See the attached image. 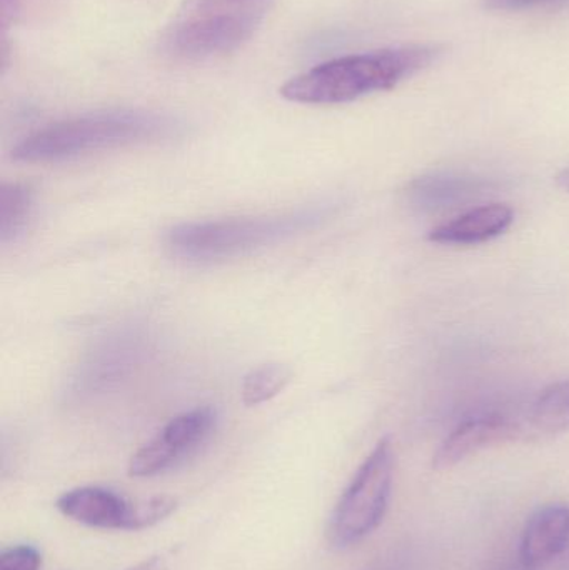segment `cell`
I'll return each mask as SVG.
<instances>
[{
    "mask_svg": "<svg viewBox=\"0 0 569 570\" xmlns=\"http://www.w3.org/2000/svg\"><path fill=\"white\" fill-rule=\"evenodd\" d=\"M443 52L438 43H411L337 57L291 77L279 94L290 102L306 106L354 102L394 89L436 62Z\"/></svg>",
    "mask_w": 569,
    "mask_h": 570,
    "instance_id": "cell-1",
    "label": "cell"
},
{
    "mask_svg": "<svg viewBox=\"0 0 569 570\" xmlns=\"http://www.w3.org/2000/svg\"><path fill=\"white\" fill-rule=\"evenodd\" d=\"M180 132L173 117L149 110H104L50 124L17 144L13 160L60 163L97 150L157 142Z\"/></svg>",
    "mask_w": 569,
    "mask_h": 570,
    "instance_id": "cell-2",
    "label": "cell"
},
{
    "mask_svg": "<svg viewBox=\"0 0 569 570\" xmlns=\"http://www.w3.org/2000/svg\"><path fill=\"white\" fill-rule=\"evenodd\" d=\"M274 0H183L160 33L166 56L203 62L229 56L256 36Z\"/></svg>",
    "mask_w": 569,
    "mask_h": 570,
    "instance_id": "cell-3",
    "label": "cell"
},
{
    "mask_svg": "<svg viewBox=\"0 0 569 570\" xmlns=\"http://www.w3.org/2000/svg\"><path fill=\"white\" fill-rule=\"evenodd\" d=\"M330 207L321 206L283 216L183 224L167 234V247L174 256L187 263H217L256 253L316 229L330 217Z\"/></svg>",
    "mask_w": 569,
    "mask_h": 570,
    "instance_id": "cell-4",
    "label": "cell"
},
{
    "mask_svg": "<svg viewBox=\"0 0 569 570\" xmlns=\"http://www.w3.org/2000/svg\"><path fill=\"white\" fill-rule=\"evenodd\" d=\"M393 482V445L383 439L364 459L331 514L327 541L334 549L353 548L380 528L390 508Z\"/></svg>",
    "mask_w": 569,
    "mask_h": 570,
    "instance_id": "cell-5",
    "label": "cell"
},
{
    "mask_svg": "<svg viewBox=\"0 0 569 570\" xmlns=\"http://www.w3.org/2000/svg\"><path fill=\"white\" fill-rule=\"evenodd\" d=\"M56 508L77 524L104 531H143L176 511L173 498L133 502L117 492L97 485L72 489L57 499Z\"/></svg>",
    "mask_w": 569,
    "mask_h": 570,
    "instance_id": "cell-6",
    "label": "cell"
},
{
    "mask_svg": "<svg viewBox=\"0 0 569 570\" xmlns=\"http://www.w3.org/2000/svg\"><path fill=\"white\" fill-rule=\"evenodd\" d=\"M216 411L197 407L167 422L129 462L133 478H154L176 468L197 451L216 428Z\"/></svg>",
    "mask_w": 569,
    "mask_h": 570,
    "instance_id": "cell-7",
    "label": "cell"
},
{
    "mask_svg": "<svg viewBox=\"0 0 569 570\" xmlns=\"http://www.w3.org/2000/svg\"><path fill=\"white\" fill-rule=\"evenodd\" d=\"M146 352L143 335L133 331L109 335L87 354L76 377V391L96 394L119 384L136 368Z\"/></svg>",
    "mask_w": 569,
    "mask_h": 570,
    "instance_id": "cell-8",
    "label": "cell"
},
{
    "mask_svg": "<svg viewBox=\"0 0 569 570\" xmlns=\"http://www.w3.org/2000/svg\"><path fill=\"white\" fill-rule=\"evenodd\" d=\"M523 438L521 419L508 417L498 412L474 415L461 422L438 448L433 458V468L438 471L454 468L477 452L491 445L517 441Z\"/></svg>",
    "mask_w": 569,
    "mask_h": 570,
    "instance_id": "cell-9",
    "label": "cell"
},
{
    "mask_svg": "<svg viewBox=\"0 0 569 570\" xmlns=\"http://www.w3.org/2000/svg\"><path fill=\"white\" fill-rule=\"evenodd\" d=\"M569 546V508L550 504L538 509L524 525L520 541V566L523 570L543 569L560 558Z\"/></svg>",
    "mask_w": 569,
    "mask_h": 570,
    "instance_id": "cell-10",
    "label": "cell"
},
{
    "mask_svg": "<svg viewBox=\"0 0 569 570\" xmlns=\"http://www.w3.org/2000/svg\"><path fill=\"white\" fill-rule=\"evenodd\" d=\"M514 213L507 204H488L474 207L463 216L434 227L428 239L451 246H473L497 239L510 229Z\"/></svg>",
    "mask_w": 569,
    "mask_h": 570,
    "instance_id": "cell-11",
    "label": "cell"
},
{
    "mask_svg": "<svg viewBox=\"0 0 569 570\" xmlns=\"http://www.w3.org/2000/svg\"><path fill=\"white\" fill-rule=\"evenodd\" d=\"M523 438H553L569 431V381L555 382L540 392L521 419Z\"/></svg>",
    "mask_w": 569,
    "mask_h": 570,
    "instance_id": "cell-12",
    "label": "cell"
},
{
    "mask_svg": "<svg viewBox=\"0 0 569 570\" xmlns=\"http://www.w3.org/2000/svg\"><path fill=\"white\" fill-rule=\"evenodd\" d=\"M487 184L481 179L453 174H433L413 180L408 189L411 203L423 209H441L480 196Z\"/></svg>",
    "mask_w": 569,
    "mask_h": 570,
    "instance_id": "cell-13",
    "label": "cell"
},
{
    "mask_svg": "<svg viewBox=\"0 0 569 570\" xmlns=\"http://www.w3.org/2000/svg\"><path fill=\"white\" fill-rule=\"evenodd\" d=\"M33 196L29 186L3 184L0 189V240L9 244L26 229L32 213Z\"/></svg>",
    "mask_w": 569,
    "mask_h": 570,
    "instance_id": "cell-14",
    "label": "cell"
},
{
    "mask_svg": "<svg viewBox=\"0 0 569 570\" xmlns=\"http://www.w3.org/2000/svg\"><path fill=\"white\" fill-rule=\"evenodd\" d=\"M291 375V368L281 364H266L254 368L244 379V404L259 405L276 397L290 384Z\"/></svg>",
    "mask_w": 569,
    "mask_h": 570,
    "instance_id": "cell-15",
    "label": "cell"
},
{
    "mask_svg": "<svg viewBox=\"0 0 569 570\" xmlns=\"http://www.w3.org/2000/svg\"><path fill=\"white\" fill-rule=\"evenodd\" d=\"M42 554L30 544L12 546L0 554V570H40Z\"/></svg>",
    "mask_w": 569,
    "mask_h": 570,
    "instance_id": "cell-16",
    "label": "cell"
},
{
    "mask_svg": "<svg viewBox=\"0 0 569 570\" xmlns=\"http://www.w3.org/2000/svg\"><path fill=\"white\" fill-rule=\"evenodd\" d=\"M484 7L498 12H518V10L538 9V7L560 6L569 0H483Z\"/></svg>",
    "mask_w": 569,
    "mask_h": 570,
    "instance_id": "cell-17",
    "label": "cell"
},
{
    "mask_svg": "<svg viewBox=\"0 0 569 570\" xmlns=\"http://www.w3.org/2000/svg\"><path fill=\"white\" fill-rule=\"evenodd\" d=\"M364 570H414L413 556L406 551L391 552Z\"/></svg>",
    "mask_w": 569,
    "mask_h": 570,
    "instance_id": "cell-18",
    "label": "cell"
},
{
    "mask_svg": "<svg viewBox=\"0 0 569 570\" xmlns=\"http://www.w3.org/2000/svg\"><path fill=\"white\" fill-rule=\"evenodd\" d=\"M166 566H164V561L160 558H150L146 559V561L139 562V564L133 566L127 570H164Z\"/></svg>",
    "mask_w": 569,
    "mask_h": 570,
    "instance_id": "cell-19",
    "label": "cell"
},
{
    "mask_svg": "<svg viewBox=\"0 0 569 570\" xmlns=\"http://www.w3.org/2000/svg\"><path fill=\"white\" fill-rule=\"evenodd\" d=\"M557 183L561 189L568 190L569 193V169L561 170V173L558 174Z\"/></svg>",
    "mask_w": 569,
    "mask_h": 570,
    "instance_id": "cell-20",
    "label": "cell"
},
{
    "mask_svg": "<svg viewBox=\"0 0 569 570\" xmlns=\"http://www.w3.org/2000/svg\"><path fill=\"white\" fill-rule=\"evenodd\" d=\"M565 570H569V564L567 566V569H565Z\"/></svg>",
    "mask_w": 569,
    "mask_h": 570,
    "instance_id": "cell-21",
    "label": "cell"
}]
</instances>
